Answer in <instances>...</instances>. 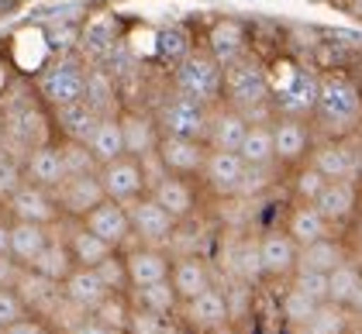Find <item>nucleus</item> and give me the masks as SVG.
<instances>
[{"instance_id": "24", "label": "nucleus", "mask_w": 362, "mask_h": 334, "mask_svg": "<svg viewBox=\"0 0 362 334\" xmlns=\"http://www.w3.org/2000/svg\"><path fill=\"white\" fill-rule=\"evenodd\" d=\"M21 166H25V179L35 183V186H45V190H56L59 183L69 176V172H66V162H62L59 138L45 141V145H38V148H31L28 155L21 159Z\"/></svg>"}, {"instance_id": "18", "label": "nucleus", "mask_w": 362, "mask_h": 334, "mask_svg": "<svg viewBox=\"0 0 362 334\" xmlns=\"http://www.w3.org/2000/svg\"><path fill=\"white\" fill-rule=\"evenodd\" d=\"M259 262H262V279H290L300 262V245L283 227H273L259 238Z\"/></svg>"}, {"instance_id": "16", "label": "nucleus", "mask_w": 362, "mask_h": 334, "mask_svg": "<svg viewBox=\"0 0 362 334\" xmlns=\"http://www.w3.org/2000/svg\"><path fill=\"white\" fill-rule=\"evenodd\" d=\"M204 49L218 59L221 69H228L231 62H238V59H245L252 52L249 28L235 18H218L204 35Z\"/></svg>"}, {"instance_id": "31", "label": "nucleus", "mask_w": 362, "mask_h": 334, "mask_svg": "<svg viewBox=\"0 0 362 334\" xmlns=\"http://www.w3.org/2000/svg\"><path fill=\"white\" fill-rule=\"evenodd\" d=\"M80 49H83V56L90 59L93 66H104V62L117 52V18L100 14V18L86 21L83 35H80Z\"/></svg>"}, {"instance_id": "41", "label": "nucleus", "mask_w": 362, "mask_h": 334, "mask_svg": "<svg viewBox=\"0 0 362 334\" xmlns=\"http://www.w3.org/2000/svg\"><path fill=\"white\" fill-rule=\"evenodd\" d=\"M362 282V266L359 262H341L338 269L328 273V300L338 306H349L352 304V297H356V290H359Z\"/></svg>"}, {"instance_id": "52", "label": "nucleus", "mask_w": 362, "mask_h": 334, "mask_svg": "<svg viewBox=\"0 0 362 334\" xmlns=\"http://www.w3.org/2000/svg\"><path fill=\"white\" fill-rule=\"evenodd\" d=\"M235 269L242 279H262V262H259V241H242L238 245V258H235Z\"/></svg>"}, {"instance_id": "60", "label": "nucleus", "mask_w": 362, "mask_h": 334, "mask_svg": "<svg viewBox=\"0 0 362 334\" xmlns=\"http://www.w3.org/2000/svg\"><path fill=\"white\" fill-rule=\"evenodd\" d=\"M359 155H362V135H359Z\"/></svg>"}, {"instance_id": "6", "label": "nucleus", "mask_w": 362, "mask_h": 334, "mask_svg": "<svg viewBox=\"0 0 362 334\" xmlns=\"http://www.w3.org/2000/svg\"><path fill=\"white\" fill-rule=\"evenodd\" d=\"M211 111L214 107H204L190 97H180L169 90L166 97L159 100L156 107V124L163 135H176V138H207V124H211Z\"/></svg>"}, {"instance_id": "21", "label": "nucleus", "mask_w": 362, "mask_h": 334, "mask_svg": "<svg viewBox=\"0 0 362 334\" xmlns=\"http://www.w3.org/2000/svg\"><path fill=\"white\" fill-rule=\"evenodd\" d=\"M169 282H173V290H176L180 304H187V300H194V297H200L204 290H211V286H214L211 262H207L204 255H197V251H190V255H173Z\"/></svg>"}, {"instance_id": "14", "label": "nucleus", "mask_w": 362, "mask_h": 334, "mask_svg": "<svg viewBox=\"0 0 362 334\" xmlns=\"http://www.w3.org/2000/svg\"><path fill=\"white\" fill-rule=\"evenodd\" d=\"M245 172H249V166H245V159L238 152H218V148H211L207 152V162H204V172H200V186L207 193L228 200V196H238Z\"/></svg>"}, {"instance_id": "56", "label": "nucleus", "mask_w": 362, "mask_h": 334, "mask_svg": "<svg viewBox=\"0 0 362 334\" xmlns=\"http://www.w3.org/2000/svg\"><path fill=\"white\" fill-rule=\"evenodd\" d=\"M0 255H11V217L0 210Z\"/></svg>"}, {"instance_id": "54", "label": "nucleus", "mask_w": 362, "mask_h": 334, "mask_svg": "<svg viewBox=\"0 0 362 334\" xmlns=\"http://www.w3.org/2000/svg\"><path fill=\"white\" fill-rule=\"evenodd\" d=\"M21 273H25V266H21L14 255H0V286H11V290H14Z\"/></svg>"}, {"instance_id": "49", "label": "nucleus", "mask_w": 362, "mask_h": 334, "mask_svg": "<svg viewBox=\"0 0 362 334\" xmlns=\"http://www.w3.org/2000/svg\"><path fill=\"white\" fill-rule=\"evenodd\" d=\"M314 310H317V304H314L307 293L293 290V286H286V293H283V317H286L290 324H300V328H304Z\"/></svg>"}, {"instance_id": "46", "label": "nucleus", "mask_w": 362, "mask_h": 334, "mask_svg": "<svg viewBox=\"0 0 362 334\" xmlns=\"http://www.w3.org/2000/svg\"><path fill=\"white\" fill-rule=\"evenodd\" d=\"M21 183H25V166H21V159L0 145V207L11 200V193H14Z\"/></svg>"}, {"instance_id": "40", "label": "nucleus", "mask_w": 362, "mask_h": 334, "mask_svg": "<svg viewBox=\"0 0 362 334\" xmlns=\"http://www.w3.org/2000/svg\"><path fill=\"white\" fill-rule=\"evenodd\" d=\"M128 300H132V306L152 310V314H163V317H169L176 306H183L169 279H163V282H152V286H139V290H128Z\"/></svg>"}, {"instance_id": "22", "label": "nucleus", "mask_w": 362, "mask_h": 334, "mask_svg": "<svg viewBox=\"0 0 362 334\" xmlns=\"http://www.w3.org/2000/svg\"><path fill=\"white\" fill-rule=\"evenodd\" d=\"M121 255H124V266H128L132 290H139V286H152V282H163V279H169L173 255H169L166 249L135 245V249H124Z\"/></svg>"}, {"instance_id": "27", "label": "nucleus", "mask_w": 362, "mask_h": 334, "mask_svg": "<svg viewBox=\"0 0 362 334\" xmlns=\"http://www.w3.org/2000/svg\"><path fill=\"white\" fill-rule=\"evenodd\" d=\"M83 100L100 117H117V114L124 111V104H121V83H117V76H114L107 66H90L86 69Z\"/></svg>"}, {"instance_id": "45", "label": "nucleus", "mask_w": 362, "mask_h": 334, "mask_svg": "<svg viewBox=\"0 0 362 334\" xmlns=\"http://www.w3.org/2000/svg\"><path fill=\"white\" fill-rule=\"evenodd\" d=\"M93 317H97L104 328L124 334V328H128V317H132V300H128V293H111L104 304L93 310Z\"/></svg>"}, {"instance_id": "33", "label": "nucleus", "mask_w": 362, "mask_h": 334, "mask_svg": "<svg viewBox=\"0 0 362 334\" xmlns=\"http://www.w3.org/2000/svg\"><path fill=\"white\" fill-rule=\"evenodd\" d=\"M52 121H56V138L90 141L93 128L100 124V114L93 111L86 100H76V104H69V107L52 111Z\"/></svg>"}, {"instance_id": "9", "label": "nucleus", "mask_w": 362, "mask_h": 334, "mask_svg": "<svg viewBox=\"0 0 362 334\" xmlns=\"http://www.w3.org/2000/svg\"><path fill=\"white\" fill-rule=\"evenodd\" d=\"M321 76L310 69H293V76L283 86H273V117H300L310 121L317 107Z\"/></svg>"}, {"instance_id": "17", "label": "nucleus", "mask_w": 362, "mask_h": 334, "mask_svg": "<svg viewBox=\"0 0 362 334\" xmlns=\"http://www.w3.org/2000/svg\"><path fill=\"white\" fill-rule=\"evenodd\" d=\"M148 196L163 207V210H169L176 221H190L197 214V207H200V179H190V176H163L152 190H148Z\"/></svg>"}, {"instance_id": "42", "label": "nucleus", "mask_w": 362, "mask_h": 334, "mask_svg": "<svg viewBox=\"0 0 362 334\" xmlns=\"http://www.w3.org/2000/svg\"><path fill=\"white\" fill-rule=\"evenodd\" d=\"M307 334H345L349 328V306L338 304H317V310L310 314V321L304 324Z\"/></svg>"}, {"instance_id": "36", "label": "nucleus", "mask_w": 362, "mask_h": 334, "mask_svg": "<svg viewBox=\"0 0 362 334\" xmlns=\"http://www.w3.org/2000/svg\"><path fill=\"white\" fill-rule=\"evenodd\" d=\"M62 224V221H59ZM31 269L38 273V276L52 279V282H66V276L76 269V262H73V255H69V245H66V238L62 234H56V224H52V241L42 249V255L31 262Z\"/></svg>"}, {"instance_id": "26", "label": "nucleus", "mask_w": 362, "mask_h": 334, "mask_svg": "<svg viewBox=\"0 0 362 334\" xmlns=\"http://www.w3.org/2000/svg\"><path fill=\"white\" fill-rule=\"evenodd\" d=\"M249 131V117L238 114L228 104H218L211 111V124H207V148H218V152H238L242 148V138Z\"/></svg>"}, {"instance_id": "34", "label": "nucleus", "mask_w": 362, "mask_h": 334, "mask_svg": "<svg viewBox=\"0 0 362 334\" xmlns=\"http://www.w3.org/2000/svg\"><path fill=\"white\" fill-rule=\"evenodd\" d=\"M52 241V227L45 224H31V221H11V255L31 269V262L42 255V249Z\"/></svg>"}, {"instance_id": "57", "label": "nucleus", "mask_w": 362, "mask_h": 334, "mask_svg": "<svg viewBox=\"0 0 362 334\" xmlns=\"http://www.w3.org/2000/svg\"><path fill=\"white\" fill-rule=\"evenodd\" d=\"M349 317L362 321V282H359V290H356V297H352V304H349Z\"/></svg>"}, {"instance_id": "28", "label": "nucleus", "mask_w": 362, "mask_h": 334, "mask_svg": "<svg viewBox=\"0 0 362 334\" xmlns=\"http://www.w3.org/2000/svg\"><path fill=\"white\" fill-rule=\"evenodd\" d=\"M14 290L21 293V300H25V304H28V310H31V314H38V317H49V314H56L59 306L66 304L62 286H59V282H52V279L38 276L35 269H25Z\"/></svg>"}, {"instance_id": "53", "label": "nucleus", "mask_w": 362, "mask_h": 334, "mask_svg": "<svg viewBox=\"0 0 362 334\" xmlns=\"http://www.w3.org/2000/svg\"><path fill=\"white\" fill-rule=\"evenodd\" d=\"M4 334H56V331L49 328V321H45V317H38V314H28V317H21L18 324L4 328Z\"/></svg>"}, {"instance_id": "30", "label": "nucleus", "mask_w": 362, "mask_h": 334, "mask_svg": "<svg viewBox=\"0 0 362 334\" xmlns=\"http://www.w3.org/2000/svg\"><path fill=\"white\" fill-rule=\"evenodd\" d=\"M66 245H69V255L80 269H97L104 258H111L117 249H111L107 241H100L93 231H86L83 221H66Z\"/></svg>"}, {"instance_id": "37", "label": "nucleus", "mask_w": 362, "mask_h": 334, "mask_svg": "<svg viewBox=\"0 0 362 334\" xmlns=\"http://www.w3.org/2000/svg\"><path fill=\"white\" fill-rule=\"evenodd\" d=\"M90 152H93V159L100 162V166H107L114 159H121L124 155V131H121V114L117 117H100V124L93 128V135H90Z\"/></svg>"}, {"instance_id": "62", "label": "nucleus", "mask_w": 362, "mask_h": 334, "mask_svg": "<svg viewBox=\"0 0 362 334\" xmlns=\"http://www.w3.org/2000/svg\"><path fill=\"white\" fill-rule=\"evenodd\" d=\"M0 210H4V207H0Z\"/></svg>"}, {"instance_id": "29", "label": "nucleus", "mask_w": 362, "mask_h": 334, "mask_svg": "<svg viewBox=\"0 0 362 334\" xmlns=\"http://www.w3.org/2000/svg\"><path fill=\"white\" fill-rule=\"evenodd\" d=\"M62 297L73 306H80L83 314H93L97 306L111 297V290L100 282L97 269H80V266H76V269L66 276V282H62Z\"/></svg>"}, {"instance_id": "5", "label": "nucleus", "mask_w": 362, "mask_h": 334, "mask_svg": "<svg viewBox=\"0 0 362 334\" xmlns=\"http://www.w3.org/2000/svg\"><path fill=\"white\" fill-rule=\"evenodd\" d=\"M86 66L80 56H56L52 62H45L38 73H35V93L38 100L49 107V111H59V107H69L76 100H83L86 93Z\"/></svg>"}, {"instance_id": "23", "label": "nucleus", "mask_w": 362, "mask_h": 334, "mask_svg": "<svg viewBox=\"0 0 362 334\" xmlns=\"http://www.w3.org/2000/svg\"><path fill=\"white\" fill-rule=\"evenodd\" d=\"M121 131H124V155L132 159H145L159 148V124H156V114L148 111H135V107H124L121 111Z\"/></svg>"}, {"instance_id": "44", "label": "nucleus", "mask_w": 362, "mask_h": 334, "mask_svg": "<svg viewBox=\"0 0 362 334\" xmlns=\"http://www.w3.org/2000/svg\"><path fill=\"white\" fill-rule=\"evenodd\" d=\"M328 186V179L317 172V169L310 166V162H304V166L293 169V179H290V190H293V200L297 203H314L317 196H321V190Z\"/></svg>"}, {"instance_id": "11", "label": "nucleus", "mask_w": 362, "mask_h": 334, "mask_svg": "<svg viewBox=\"0 0 362 334\" xmlns=\"http://www.w3.org/2000/svg\"><path fill=\"white\" fill-rule=\"evenodd\" d=\"M4 214H7L11 221H31V224H45V227H52V224L62 221L56 193L45 190V186H35L28 179L11 193V200L4 203Z\"/></svg>"}, {"instance_id": "20", "label": "nucleus", "mask_w": 362, "mask_h": 334, "mask_svg": "<svg viewBox=\"0 0 362 334\" xmlns=\"http://www.w3.org/2000/svg\"><path fill=\"white\" fill-rule=\"evenodd\" d=\"M83 227L86 231H93L100 241H107V245L117 249V251H124L132 241H135L132 221H128V207H124V203H114V200L97 203V207L83 217Z\"/></svg>"}, {"instance_id": "55", "label": "nucleus", "mask_w": 362, "mask_h": 334, "mask_svg": "<svg viewBox=\"0 0 362 334\" xmlns=\"http://www.w3.org/2000/svg\"><path fill=\"white\" fill-rule=\"evenodd\" d=\"M66 334H121V331H111V328H104V324H100V321H97L93 314H86L83 321H76V324H73V328H69Z\"/></svg>"}, {"instance_id": "4", "label": "nucleus", "mask_w": 362, "mask_h": 334, "mask_svg": "<svg viewBox=\"0 0 362 334\" xmlns=\"http://www.w3.org/2000/svg\"><path fill=\"white\" fill-rule=\"evenodd\" d=\"M169 90L204 107H218L224 100V69L204 45H197L180 66L169 69Z\"/></svg>"}, {"instance_id": "1", "label": "nucleus", "mask_w": 362, "mask_h": 334, "mask_svg": "<svg viewBox=\"0 0 362 334\" xmlns=\"http://www.w3.org/2000/svg\"><path fill=\"white\" fill-rule=\"evenodd\" d=\"M0 114H4V138L0 145L25 159L31 148L56 141V121L52 111L38 100L31 80H11V86L0 97Z\"/></svg>"}, {"instance_id": "10", "label": "nucleus", "mask_w": 362, "mask_h": 334, "mask_svg": "<svg viewBox=\"0 0 362 334\" xmlns=\"http://www.w3.org/2000/svg\"><path fill=\"white\" fill-rule=\"evenodd\" d=\"M273 152H276V166L297 169L307 162L310 148H314V124L300 117H273Z\"/></svg>"}, {"instance_id": "12", "label": "nucleus", "mask_w": 362, "mask_h": 334, "mask_svg": "<svg viewBox=\"0 0 362 334\" xmlns=\"http://www.w3.org/2000/svg\"><path fill=\"white\" fill-rule=\"evenodd\" d=\"M100 186H104V196L114 200V203H135L139 196L148 193V183H145V172H141V162L132 159V155H121L107 166H100Z\"/></svg>"}, {"instance_id": "63", "label": "nucleus", "mask_w": 362, "mask_h": 334, "mask_svg": "<svg viewBox=\"0 0 362 334\" xmlns=\"http://www.w3.org/2000/svg\"><path fill=\"white\" fill-rule=\"evenodd\" d=\"M0 334H4V331H0Z\"/></svg>"}, {"instance_id": "51", "label": "nucleus", "mask_w": 362, "mask_h": 334, "mask_svg": "<svg viewBox=\"0 0 362 334\" xmlns=\"http://www.w3.org/2000/svg\"><path fill=\"white\" fill-rule=\"evenodd\" d=\"M124 334H166V317L152 314V310H141V306H132Z\"/></svg>"}, {"instance_id": "58", "label": "nucleus", "mask_w": 362, "mask_h": 334, "mask_svg": "<svg viewBox=\"0 0 362 334\" xmlns=\"http://www.w3.org/2000/svg\"><path fill=\"white\" fill-rule=\"evenodd\" d=\"M11 86V69H7V62L0 59V97H4V90Z\"/></svg>"}, {"instance_id": "19", "label": "nucleus", "mask_w": 362, "mask_h": 334, "mask_svg": "<svg viewBox=\"0 0 362 334\" xmlns=\"http://www.w3.org/2000/svg\"><path fill=\"white\" fill-rule=\"evenodd\" d=\"M207 152H211L207 141L176 138V135H163L159 148H156V155L163 159L166 172H173V176H190V179H200L204 162H207Z\"/></svg>"}, {"instance_id": "38", "label": "nucleus", "mask_w": 362, "mask_h": 334, "mask_svg": "<svg viewBox=\"0 0 362 334\" xmlns=\"http://www.w3.org/2000/svg\"><path fill=\"white\" fill-rule=\"evenodd\" d=\"M341 262H349V249H345V241H341L338 234H332V238H325V241H314V245L300 249V262H297V269L332 273V269H338Z\"/></svg>"}, {"instance_id": "43", "label": "nucleus", "mask_w": 362, "mask_h": 334, "mask_svg": "<svg viewBox=\"0 0 362 334\" xmlns=\"http://www.w3.org/2000/svg\"><path fill=\"white\" fill-rule=\"evenodd\" d=\"M59 148H62V162H66V172H69V176H90V172H100V162L93 159V152H90L86 141L59 138Z\"/></svg>"}, {"instance_id": "61", "label": "nucleus", "mask_w": 362, "mask_h": 334, "mask_svg": "<svg viewBox=\"0 0 362 334\" xmlns=\"http://www.w3.org/2000/svg\"><path fill=\"white\" fill-rule=\"evenodd\" d=\"M356 7H359V11H362V0H356Z\"/></svg>"}, {"instance_id": "7", "label": "nucleus", "mask_w": 362, "mask_h": 334, "mask_svg": "<svg viewBox=\"0 0 362 334\" xmlns=\"http://www.w3.org/2000/svg\"><path fill=\"white\" fill-rule=\"evenodd\" d=\"M307 162L317 169L328 183L332 179H359L362 183V155H359V135L356 138H325L314 141Z\"/></svg>"}, {"instance_id": "2", "label": "nucleus", "mask_w": 362, "mask_h": 334, "mask_svg": "<svg viewBox=\"0 0 362 334\" xmlns=\"http://www.w3.org/2000/svg\"><path fill=\"white\" fill-rule=\"evenodd\" d=\"M314 135L325 138H356L362 131V86L345 73H321L317 107H314Z\"/></svg>"}, {"instance_id": "39", "label": "nucleus", "mask_w": 362, "mask_h": 334, "mask_svg": "<svg viewBox=\"0 0 362 334\" xmlns=\"http://www.w3.org/2000/svg\"><path fill=\"white\" fill-rule=\"evenodd\" d=\"M194 49H197L194 31L187 28V25H166V28L159 31V38H156V56H159V62L169 66V69L180 66Z\"/></svg>"}, {"instance_id": "15", "label": "nucleus", "mask_w": 362, "mask_h": 334, "mask_svg": "<svg viewBox=\"0 0 362 334\" xmlns=\"http://www.w3.org/2000/svg\"><path fill=\"white\" fill-rule=\"evenodd\" d=\"M314 207L328 217V224H332L334 231L338 227H349L362 210V183L359 179H332L321 190V196L314 200Z\"/></svg>"}, {"instance_id": "59", "label": "nucleus", "mask_w": 362, "mask_h": 334, "mask_svg": "<svg viewBox=\"0 0 362 334\" xmlns=\"http://www.w3.org/2000/svg\"><path fill=\"white\" fill-rule=\"evenodd\" d=\"M0 138H4V114H0Z\"/></svg>"}, {"instance_id": "25", "label": "nucleus", "mask_w": 362, "mask_h": 334, "mask_svg": "<svg viewBox=\"0 0 362 334\" xmlns=\"http://www.w3.org/2000/svg\"><path fill=\"white\" fill-rule=\"evenodd\" d=\"M283 231H286L300 249L314 245V241H325V238H332V234H338L332 224H328V217H325L314 203H297V200H293V207L286 210V224H283Z\"/></svg>"}, {"instance_id": "32", "label": "nucleus", "mask_w": 362, "mask_h": 334, "mask_svg": "<svg viewBox=\"0 0 362 334\" xmlns=\"http://www.w3.org/2000/svg\"><path fill=\"white\" fill-rule=\"evenodd\" d=\"M183 314H187V321H190L194 328H221L224 321L231 317L228 290H221V286L204 290L200 297H194V300L183 304Z\"/></svg>"}, {"instance_id": "13", "label": "nucleus", "mask_w": 362, "mask_h": 334, "mask_svg": "<svg viewBox=\"0 0 362 334\" xmlns=\"http://www.w3.org/2000/svg\"><path fill=\"white\" fill-rule=\"evenodd\" d=\"M52 193H56V203L62 210V221H83L97 203L107 200L97 172H90V176H66Z\"/></svg>"}, {"instance_id": "35", "label": "nucleus", "mask_w": 362, "mask_h": 334, "mask_svg": "<svg viewBox=\"0 0 362 334\" xmlns=\"http://www.w3.org/2000/svg\"><path fill=\"white\" fill-rule=\"evenodd\" d=\"M238 155L249 169H276V152H273V128L269 121H249V131L242 138Z\"/></svg>"}, {"instance_id": "47", "label": "nucleus", "mask_w": 362, "mask_h": 334, "mask_svg": "<svg viewBox=\"0 0 362 334\" xmlns=\"http://www.w3.org/2000/svg\"><path fill=\"white\" fill-rule=\"evenodd\" d=\"M97 276H100V282H104L111 293H128V290H132L128 266H124V255H121V251H114L111 258H104V262L97 266Z\"/></svg>"}, {"instance_id": "48", "label": "nucleus", "mask_w": 362, "mask_h": 334, "mask_svg": "<svg viewBox=\"0 0 362 334\" xmlns=\"http://www.w3.org/2000/svg\"><path fill=\"white\" fill-rule=\"evenodd\" d=\"M290 286L307 293L314 304H328V273H314V269H297L290 276Z\"/></svg>"}, {"instance_id": "50", "label": "nucleus", "mask_w": 362, "mask_h": 334, "mask_svg": "<svg viewBox=\"0 0 362 334\" xmlns=\"http://www.w3.org/2000/svg\"><path fill=\"white\" fill-rule=\"evenodd\" d=\"M31 310L28 304L21 300V293L18 290H11V286H0V331L4 328H11V324H18L21 317H28Z\"/></svg>"}, {"instance_id": "3", "label": "nucleus", "mask_w": 362, "mask_h": 334, "mask_svg": "<svg viewBox=\"0 0 362 334\" xmlns=\"http://www.w3.org/2000/svg\"><path fill=\"white\" fill-rule=\"evenodd\" d=\"M249 121H273V76L266 62L249 52L224 69V100Z\"/></svg>"}, {"instance_id": "8", "label": "nucleus", "mask_w": 362, "mask_h": 334, "mask_svg": "<svg viewBox=\"0 0 362 334\" xmlns=\"http://www.w3.org/2000/svg\"><path fill=\"white\" fill-rule=\"evenodd\" d=\"M128 221H132V234L139 245H152V249H169L173 234L180 231V221L163 210L152 196L145 193L135 203H128Z\"/></svg>"}]
</instances>
